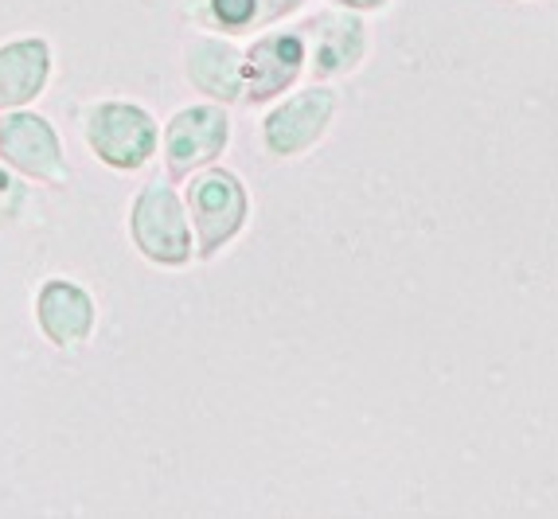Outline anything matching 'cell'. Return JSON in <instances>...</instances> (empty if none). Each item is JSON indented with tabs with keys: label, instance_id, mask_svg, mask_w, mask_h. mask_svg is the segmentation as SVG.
Masks as SVG:
<instances>
[{
	"label": "cell",
	"instance_id": "obj_1",
	"mask_svg": "<svg viewBox=\"0 0 558 519\" xmlns=\"http://www.w3.org/2000/svg\"><path fill=\"white\" fill-rule=\"evenodd\" d=\"M0 160L24 180H36V184H71V165L63 157L56 125L44 113H32L28 106L24 110H4V118H0Z\"/></svg>",
	"mask_w": 558,
	"mask_h": 519
},
{
	"label": "cell",
	"instance_id": "obj_2",
	"mask_svg": "<svg viewBox=\"0 0 558 519\" xmlns=\"http://www.w3.org/2000/svg\"><path fill=\"white\" fill-rule=\"evenodd\" d=\"M83 137L102 165L141 168L157 148V125L141 106L94 102L83 118Z\"/></svg>",
	"mask_w": 558,
	"mask_h": 519
},
{
	"label": "cell",
	"instance_id": "obj_3",
	"mask_svg": "<svg viewBox=\"0 0 558 519\" xmlns=\"http://www.w3.org/2000/svg\"><path fill=\"white\" fill-rule=\"evenodd\" d=\"M130 231L133 242H137V251L145 258L160 262V266H184L192 258V234H187L180 200L160 180L141 188L130 215Z\"/></svg>",
	"mask_w": 558,
	"mask_h": 519
},
{
	"label": "cell",
	"instance_id": "obj_4",
	"mask_svg": "<svg viewBox=\"0 0 558 519\" xmlns=\"http://www.w3.org/2000/svg\"><path fill=\"white\" fill-rule=\"evenodd\" d=\"M187 207H192V219H196L199 231V254L207 258L242 227L246 195H242L239 180L231 172H207L187 188Z\"/></svg>",
	"mask_w": 558,
	"mask_h": 519
},
{
	"label": "cell",
	"instance_id": "obj_5",
	"mask_svg": "<svg viewBox=\"0 0 558 519\" xmlns=\"http://www.w3.org/2000/svg\"><path fill=\"white\" fill-rule=\"evenodd\" d=\"M98 309L78 281L47 278L36 293V325L56 348H83L94 333Z\"/></svg>",
	"mask_w": 558,
	"mask_h": 519
},
{
	"label": "cell",
	"instance_id": "obj_6",
	"mask_svg": "<svg viewBox=\"0 0 558 519\" xmlns=\"http://www.w3.org/2000/svg\"><path fill=\"white\" fill-rule=\"evenodd\" d=\"M51 83V44L24 36L0 44V110H24Z\"/></svg>",
	"mask_w": 558,
	"mask_h": 519
},
{
	"label": "cell",
	"instance_id": "obj_7",
	"mask_svg": "<svg viewBox=\"0 0 558 519\" xmlns=\"http://www.w3.org/2000/svg\"><path fill=\"white\" fill-rule=\"evenodd\" d=\"M227 145V118L223 110H215V106H196V110H180L172 118L165 133V157L168 168L184 177L192 172L196 165H207L223 153Z\"/></svg>",
	"mask_w": 558,
	"mask_h": 519
},
{
	"label": "cell",
	"instance_id": "obj_8",
	"mask_svg": "<svg viewBox=\"0 0 558 519\" xmlns=\"http://www.w3.org/2000/svg\"><path fill=\"white\" fill-rule=\"evenodd\" d=\"M328 118H332V94L328 90L298 94L293 102H286L278 113H270V121H266V141H270V148L281 153V157L301 153V148L320 137Z\"/></svg>",
	"mask_w": 558,
	"mask_h": 519
},
{
	"label": "cell",
	"instance_id": "obj_9",
	"mask_svg": "<svg viewBox=\"0 0 558 519\" xmlns=\"http://www.w3.org/2000/svg\"><path fill=\"white\" fill-rule=\"evenodd\" d=\"M301 71V39L270 36L251 51L246 63V98H274L286 90Z\"/></svg>",
	"mask_w": 558,
	"mask_h": 519
},
{
	"label": "cell",
	"instance_id": "obj_10",
	"mask_svg": "<svg viewBox=\"0 0 558 519\" xmlns=\"http://www.w3.org/2000/svg\"><path fill=\"white\" fill-rule=\"evenodd\" d=\"M313 71L336 74L360 59L363 51V28L352 16H320L313 24Z\"/></svg>",
	"mask_w": 558,
	"mask_h": 519
},
{
	"label": "cell",
	"instance_id": "obj_11",
	"mask_svg": "<svg viewBox=\"0 0 558 519\" xmlns=\"http://www.w3.org/2000/svg\"><path fill=\"white\" fill-rule=\"evenodd\" d=\"M301 0H187V12L207 28H258L266 20L293 12Z\"/></svg>",
	"mask_w": 558,
	"mask_h": 519
},
{
	"label": "cell",
	"instance_id": "obj_12",
	"mask_svg": "<svg viewBox=\"0 0 558 519\" xmlns=\"http://www.w3.org/2000/svg\"><path fill=\"white\" fill-rule=\"evenodd\" d=\"M187 74L192 83L207 94H219V98H234L242 86V67L234 47L219 44V39H199L187 56Z\"/></svg>",
	"mask_w": 558,
	"mask_h": 519
},
{
	"label": "cell",
	"instance_id": "obj_13",
	"mask_svg": "<svg viewBox=\"0 0 558 519\" xmlns=\"http://www.w3.org/2000/svg\"><path fill=\"white\" fill-rule=\"evenodd\" d=\"M28 207H32V188L24 184L20 172H12L9 165H0V227L24 222Z\"/></svg>",
	"mask_w": 558,
	"mask_h": 519
},
{
	"label": "cell",
	"instance_id": "obj_14",
	"mask_svg": "<svg viewBox=\"0 0 558 519\" xmlns=\"http://www.w3.org/2000/svg\"><path fill=\"white\" fill-rule=\"evenodd\" d=\"M340 4H355V9H375V4H383V0H340Z\"/></svg>",
	"mask_w": 558,
	"mask_h": 519
}]
</instances>
